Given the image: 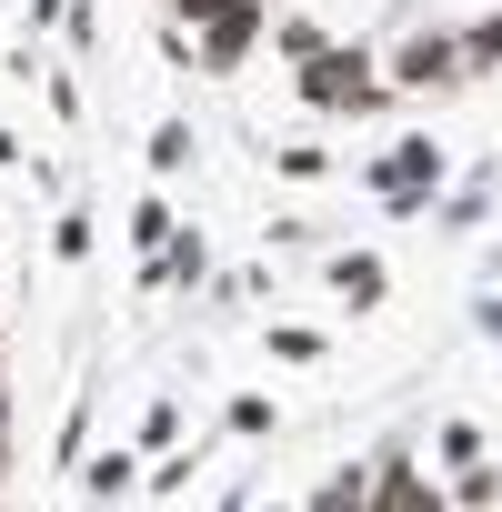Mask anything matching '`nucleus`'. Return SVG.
<instances>
[{
  "instance_id": "f8f14e48",
  "label": "nucleus",
  "mask_w": 502,
  "mask_h": 512,
  "mask_svg": "<svg viewBox=\"0 0 502 512\" xmlns=\"http://www.w3.org/2000/svg\"><path fill=\"white\" fill-rule=\"evenodd\" d=\"M462 502H502V472H482V462H462V482H452Z\"/></svg>"
},
{
  "instance_id": "9b49d317",
  "label": "nucleus",
  "mask_w": 502,
  "mask_h": 512,
  "mask_svg": "<svg viewBox=\"0 0 502 512\" xmlns=\"http://www.w3.org/2000/svg\"><path fill=\"white\" fill-rule=\"evenodd\" d=\"M442 462H482V432L472 422H442Z\"/></svg>"
},
{
  "instance_id": "1a4fd4ad",
  "label": "nucleus",
  "mask_w": 502,
  "mask_h": 512,
  "mask_svg": "<svg viewBox=\"0 0 502 512\" xmlns=\"http://www.w3.org/2000/svg\"><path fill=\"white\" fill-rule=\"evenodd\" d=\"M462 61H502V11H492V21H472V31H462Z\"/></svg>"
},
{
  "instance_id": "ddd939ff",
  "label": "nucleus",
  "mask_w": 502,
  "mask_h": 512,
  "mask_svg": "<svg viewBox=\"0 0 502 512\" xmlns=\"http://www.w3.org/2000/svg\"><path fill=\"white\" fill-rule=\"evenodd\" d=\"M221 11H231V0H171V21H191V31H201V21H221Z\"/></svg>"
},
{
  "instance_id": "9d476101",
  "label": "nucleus",
  "mask_w": 502,
  "mask_h": 512,
  "mask_svg": "<svg viewBox=\"0 0 502 512\" xmlns=\"http://www.w3.org/2000/svg\"><path fill=\"white\" fill-rule=\"evenodd\" d=\"M51 251H61V262H91V221H81V211H71V221H61V231H51Z\"/></svg>"
},
{
  "instance_id": "7ed1b4c3",
  "label": "nucleus",
  "mask_w": 502,
  "mask_h": 512,
  "mask_svg": "<svg viewBox=\"0 0 502 512\" xmlns=\"http://www.w3.org/2000/svg\"><path fill=\"white\" fill-rule=\"evenodd\" d=\"M251 41H262V0H231L221 21H201V61H211V71H231Z\"/></svg>"
},
{
  "instance_id": "0eeeda50",
  "label": "nucleus",
  "mask_w": 502,
  "mask_h": 512,
  "mask_svg": "<svg viewBox=\"0 0 502 512\" xmlns=\"http://www.w3.org/2000/svg\"><path fill=\"white\" fill-rule=\"evenodd\" d=\"M151 171H191V121H161L151 131Z\"/></svg>"
},
{
  "instance_id": "dca6fc26",
  "label": "nucleus",
  "mask_w": 502,
  "mask_h": 512,
  "mask_svg": "<svg viewBox=\"0 0 502 512\" xmlns=\"http://www.w3.org/2000/svg\"><path fill=\"white\" fill-rule=\"evenodd\" d=\"M0 422H11V382H0Z\"/></svg>"
},
{
  "instance_id": "6e6552de",
  "label": "nucleus",
  "mask_w": 502,
  "mask_h": 512,
  "mask_svg": "<svg viewBox=\"0 0 502 512\" xmlns=\"http://www.w3.org/2000/svg\"><path fill=\"white\" fill-rule=\"evenodd\" d=\"M131 241H141V251H161V241H171V211H161V201H141V211H131Z\"/></svg>"
},
{
  "instance_id": "423d86ee",
  "label": "nucleus",
  "mask_w": 502,
  "mask_h": 512,
  "mask_svg": "<svg viewBox=\"0 0 502 512\" xmlns=\"http://www.w3.org/2000/svg\"><path fill=\"white\" fill-rule=\"evenodd\" d=\"M131 472H141L131 452H91V462H81V492H91V502H111V492H131Z\"/></svg>"
},
{
  "instance_id": "20e7f679",
  "label": "nucleus",
  "mask_w": 502,
  "mask_h": 512,
  "mask_svg": "<svg viewBox=\"0 0 502 512\" xmlns=\"http://www.w3.org/2000/svg\"><path fill=\"white\" fill-rule=\"evenodd\" d=\"M332 292H342V302H352V312H372V302H382V292H392V272H382V262H372V251H342V262H332Z\"/></svg>"
},
{
  "instance_id": "39448f33",
  "label": "nucleus",
  "mask_w": 502,
  "mask_h": 512,
  "mask_svg": "<svg viewBox=\"0 0 502 512\" xmlns=\"http://www.w3.org/2000/svg\"><path fill=\"white\" fill-rule=\"evenodd\" d=\"M382 472H392V482H372V492H362V502H392V512H422V502H442V492H432V482H422V472H412V462H402V452H392V462H382Z\"/></svg>"
},
{
  "instance_id": "f03ea898",
  "label": "nucleus",
  "mask_w": 502,
  "mask_h": 512,
  "mask_svg": "<svg viewBox=\"0 0 502 512\" xmlns=\"http://www.w3.org/2000/svg\"><path fill=\"white\" fill-rule=\"evenodd\" d=\"M442 81H462V41L422 31V41H402V51H392V81H382V91H442Z\"/></svg>"
},
{
  "instance_id": "2eb2a0df",
  "label": "nucleus",
  "mask_w": 502,
  "mask_h": 512,
  "mask_svg": "<svg viewBox=\"0 0 502 512\" xmlns=\"http://www.w3.org/2000/svg\"><path fill=\"white\" fill-rule=\"evenodd\" d=\"M0 161H21V141H11V131H0Z\"/></svg>"
},
{
  "instance_id": "f257e3e1",
  "label": "nucleus",
  "mask_w": 502,
  "mask_h": 512,
  "mask_svg": "<svg viewBox=\"0 0 502 512\" xmlns=\"http://www.w3.org/2000/svg\"><path fill=\"white\" fill-rule=\"evenodd\" d=\"M302 101H312V111H372L382 81H372L362 51H332V41H322V51H302Z\"/></svg>"
},
{
  "instance_id": "4468645a",
  "label": "nucleus",
  "mask_w": 502,
  "mask_h": 512,
  "mask_svg": "<svg viewBox=\"0 0 502 512\" xmlns=\"http://www.w3.org/2000/svg\"><path fill=\"white\" fill-rule=\"evenodd\" d=\"M482 332H492V342H502V302H482Z\"/></svg>"
}]
</instances>
